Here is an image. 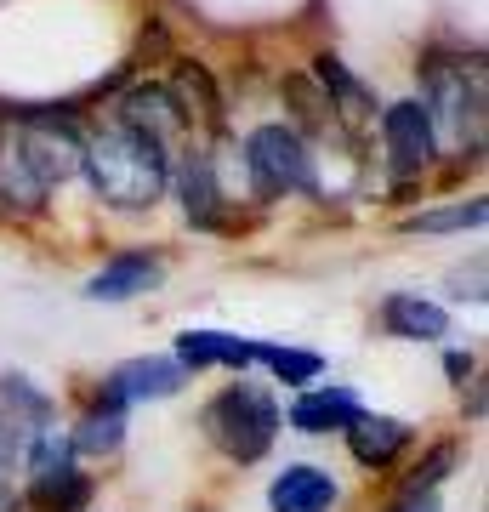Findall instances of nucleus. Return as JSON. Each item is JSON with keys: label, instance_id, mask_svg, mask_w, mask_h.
<instances>
[{"label": "nucleus", "instance_id": "nucleus-1", "mask_svg": "<svg viewBox=\"0 0 489 512\" xmlns=\"http://www.w3.org/2000/svg\"><path fill=\"white\" fill-rule=\"evenodd\" d=\"M80 171L91 177V194L109 211H148L165 194V183H171L165 143H154V137H143V131H131V126L97 131L86 143Z\"/></svg>", "mask_w": 489, "mask_h": 512}, {"label": "nucleus", "instance_id": "nucleus-2", "mask_svg": "<svg viewBox=\"0 0 489 512\" xmlns=\"http://www.w3.org/2000/svg\"><path fill=\"white\" fill-rule=\"evenodd\" d=\"M273 433H279V404L262 393V387L239 382L222 387L217 399L205 404V439L217 444L222 456L234 461H262L268 456Z\"/></svg>", "mask_w": 489, "mask_h": 512}, {"label": "nucleus", "instance_id": "nucleus-3", "mask_svg": "<svg viewBox=\"0 0 489 512\" xmlns=\"http://www.w3.org/2000/svg\"><path fill=\"white\" fill-rule=\"evenodd\" d=\"M245 165L262 194H313V154L290 126H256L245 137Z\"/></svg>", "mask_w": 489, "mask_h": 512}, {"label": "nucleus", "instance_id": "nucleus-4", "mask_svg": "<svg viewBox=\"0 0 489 512\" xmlns=\"http://www.w3.org/2000/svg\"><path fill=\"white\" fill-rule=\"evenodd\" d=\"M12 143H18V154L29 160V171H35L40 183H69L74 171H80V160H86V137L74 131V120H57V114H18V126L6 131Z\"/></svg>", "mask_w": 489, "mask_h": 512}, {"label": "nucleus", "instance_id": "nucleus-5", "mask_svg": "<svg viewBox=\"0 0 489 512\" xmlns=\"http://www.w3.org/2000/svg\"><path fill=\"white\" fill-rule=\"evenodd\" d=\"M381 137H387V154L399 171H427L438 154V126H433V109L416 103V97H404L393 109L381 114Z\"/></svg>", "mask_w": 489, "mask_h": 512}, {"label": "nucleus", "instance_id": "nucleus-6", "mask_svg": "<svg viewBox=\"0 0 489 512\" xmlns=\"http://www.w3.org/2000/svg\"><path fill=\"white\" fill-rule=\"evenodd\" d=\"M433 109L438 120L450 126V137L478 143V126H484V69H467V63H455V69H433Z\"/></svg>", "mask_w": 489, "mask_h": 512}, {"label": "nucleus", "instance_id": "nucleus-7", "mask_svg": "<svg viewBox=\"0 0 489 512\" xmlns=\"http://www.w3.org/2000/svg\"><path fill=\"white\" fill-rule=\"evenodd\" d=\"M120 126L143 131L154 143H165L171 131L188 126V109H182V97L171 86H137V92L120 97Z\"/></svg>", "mask_w": 489, "mask_h": 512}, {"label": "nucleus", "instance_id": "nucleus-8", "mask_svg": "<svg viewBox=\"0 0 489 512\" xmlns=\"http://www.w3.org/2000/svg\"><path fill=\"white\" fill-rule=\"evenodd\" d=\"M182 387V365L177 359H131V365H120L109 376V387H103V404H131V399H171Z\"/></svg>", "mask_w": 489, "mask_h": 512}, {"label": "nucleus", "instance_id": "nucleus-9", "mask_svg": "<svg viewBox=\"0 0 489 512\" xmlns=\"http://www.w3.org/2000/svg\"><path fill=\"white\" fill-rule=\"evenodd\" d=\"M160 256H148V251H126V256H114L109 268H97V274L86 279V296L91 302H131V296H143L160 285Z\"/></svg>", "mask_w": 489, "mask_h": 512}, {"label": "nucleus", "instance_id": "nucleus-10", "mask_svg": "<svg viewBox=\"0 0 489 512\" xmlns=\"http://www.w3.org/2000/svg\"><path fill=\"white\" fill-rule=\"evenodd\" d=\"M268 507L273 512H330L336 507V478L325 467H285V473L273 478L268 490Z\"/></svg>", "mask_w": 489, "mask_h": 512}, {"label": "nucleus", "instance_id": "nucleus-11", "mask_svg": "<svg viewBox=\"0 0 489 512\" xmlns=\"http://www.w3.org/2000/svg\"><path fill=\"white\" fill-rule=\"evenodd\" d=\"M381 325L393 330V336H404V342H438V336H450V313L438 308V302H427V296H387L381 302Z\"/></svg>", "mask_w": 489, "mask_h": 512}, {"label": "nucleus", "instance_id": "nucleus-12", "mask_svg": "<svg viewBox=\"0 0 489 512\" xmlns=\"http://www.w3.org/2000/svg\"><path fill=\"white\" fill-rule=\"evenodd\" d=\"M364 416V404L347 393V387H319V393H302V399L290 404V427L296 433H330V427H353Z\"/></svg>", "mask_w": 489, "mask_h": 512}, {"label": "nucleus", "instance_id": "nucleus-13", "mask_svg": "<svg viewBox=\"0 0 489 512\" xmlns=\"http://www.w3.org/2000/svg\"><path fill=\"white\" fill-rule=\"evenodd\" d=\"M410 444V421L399 416H359L347 427V450L359 467H387V461H399V450Z\"/></svg>", "mask_w": 489, "mask_h": 512}, {"label": "nucleus", "instance_id": "nucleus-14", "mask_svg": "<svg viewBox=\"0 0 489 512\" xmlns=\"http://www.w3.org/2000/svg\"><path fill=\"white\" fill-rule=\"evenodd\" d=\"M0 205L18 211V217H35L40 205H46V183L29 171V160L18 154L12 137H0Z\"/></svg>", "mask_w": 489, "mask_h": 512}, {"label": "nucleus", "instance_id": "nucleus-15", "mask_svg": "<svg viewBox=\"0 0 489 512\" xmlns=\"http://www.w3.org/2000/svg\"><path fill=\"white\" fill-rule=\"evenodd\" d=\"M182 365H251L256 359V342H239V336H222V330H188L177 342Z\"/></svg>", "mask_w": 489, "mask_h": 512}, {"label": "nucleus", "instance_id": "nucleus-16", "mask_svg": "<svg viewBox=\"0 0 489 512\" xmlns=\"http://www.w3.org/2000/svg\"><path fill=\"white\" fill-rule=\"evenodd\" d=\"M217 177H211V160L205 154H188V165H182V211H188V222L194 228H217Z\"/></svg>", "mask_w": 489, "mask_h": 512}, {"label": "nucleus", "instance_id": "nucleus-17", "mask_svg": "<svg viewBox=\"0 0 489 512\" xmlns=\"http://www.w3.org/2000/svg\"><path fill=\"white\" fill-rule=\"evenodd\" d=\"M86 501H91V478H80L74 467L35 478V490H29V507L35 512H80Z\"/></svg>", "mask_w": 489, "mask_h": 512}, {"label": "nucleus", "instance_id": "nucleus-18", "mask_svg": "<svg viewBox=\"0 0 489 512\" xmlns=\"http://www.w3.org/2000/svg\"><path fill=\"white\" fill-rule=\"evenodd\" d=\"M126 439V416L114 410V404H97L86 421H80V433L69 439V450H86V456H114Z\"/></svg>", "mask_w": 489, "mask_h": 512}, {"label": "nucleus", "instance_id": "nucleus-19", "mask_svg": "<svg viewBox=\"0 0 489 512\" xmlns=\"http://www.w3.org/2000/svg\"><path fill=\"white\" fill-rule=\"evenodd\" d=\"M484 217H489L484 200H455V205H444V211H416V217H404V228H410V234H461V228H478Z\"/></svg>", "mask_w": 489, "mask_h": 512}, {"label": "nucleus", "instance_id": "nucleus-20", "mask_svg": "<svg viewBox=\"0 0 489 512\" xmlns=\"http://www.w3.org/2000/svg\"><path fill=\"white\" fill-rule=\"evenodd\" d=\"M256 359H262V365L273 370V376H279V382H313V376H319V370H325V359H319V353H302V348H268V342H256Z\"/></svg>", "mask_w": 489, "mask_h": 512}, {"label": "nucleus", "instance_id": "nucleus-21", "mask_svg": "<svg viewBox=\"0 0 489 512\" xmlns=\"http://www.w3.org/2000/svg\"><path fill=\"white\" fill-rule=\"evenodd\" d=\"M313 74L325 80V92L336 97V103H342L347 114H364V86L342 69V63H336V57H319V63H313Z\"/></svg>", "mask_w": 489, "mask_h": 512}, {"label": "nucleus", "instance_id": "nucleus-22", "mask_svg": "<svg viewBox=\"0 0 489 512\" xmlns=\"http://www.w3.org/2000/svg\"><path fill=\"white\" fill-rule=\"evenodd\" d=\"M29 467H35V478H46V473H63L69 467V439L57 433V427H46L35 444H29Z\"/></svg>", "mask_w": 489, "mask_h": 512}, {"label": "nucleus", "instance_id": "nucleus-23", "mask_svg": "<svg viewBox=\"0 0 489 512\" xmlns=\"http://www.w3.org/2000/svg\"><path fill=\"white\" fill-rule=\"evenodd\" d=\"M450 467H455V444H433V450H427V461H416V473H410V484H404V490H410V495H433V484L450 473Z\"/></svg>", "mask_w": 489, "mask_h": 512}, {"label": "nucleus", "instance_id": "nucleus-24", "mask_svg": "<svg viewBox=\"0 0 489 512\" xmlns=\"http://www.w3.org/2000/svg\"><path fill=\"white\" fill-rule=\"evenodd\" d=\"M393 512H438V501H433V495H404Z\"/></svg>", "mask_w": 489, "mask_h": 512}, {"label": "nucleus", "instance_id": "nucleus-25", "mask_svg": "<svg viewBox=\"0 0 489 512\" xmlns=\"http://www.w3.org/2000/svg\"><path fill=\"white\" fill-rule=\"evenodd\" d=\"M0 512H18V495H6V490H0Z\"/></svg>", "mask_w": 489, "mask_h": 512}]
</instances>
